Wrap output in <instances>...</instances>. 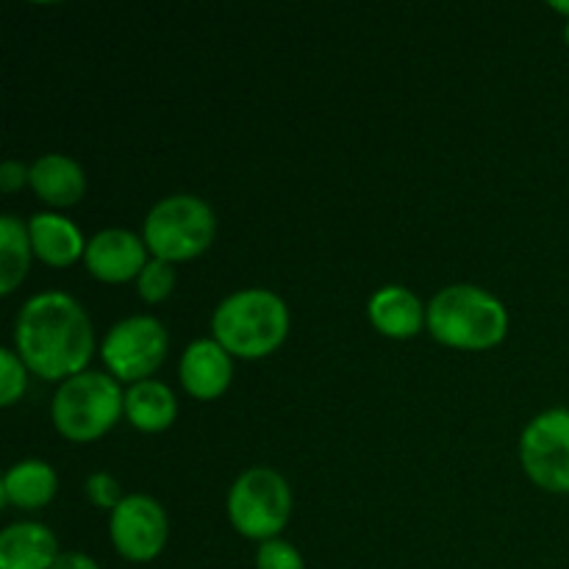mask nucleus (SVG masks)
<instances>
[{
    "instance_id": "14",
    "label": "nucleus",
    "mask_w": 569,
    "mask_h": 569,
    "mask_svg": "<svg viewBox=\"0 0 569 569\" xmlns=\"http://www.w3.org/2000/svg\"><path fill=\"white\" fill-rule=\"evenodd\" d=\"M28 237H31L33 253L50 267H70L87 253V242H83L76 222L61 214H50V211L31 217Z\"/></svg>"
},
{
    "instance_id": "18",
    "label": "nucleus",
    "mask_w": 569,
    "mask_h": 569,
    "mask_svg": "<svg viewBox=\"0 0 569 569\" xmlns=\"http://www.w3.org/2000/svg\"><path fill=\"white\" fill-rule=\"evenodd\" d=\"M31 237L17 217H0V295H11L31 267Z\"/></svg>"
},
{
    "instance_id": "21",
    "label": "nucleus",
    "mask_w": 569,
    "mask_h": 569,
    "mask_svg": "<svg viewBox=\"0 0 569 569\" xmlns=\"http://www.w3.org/2000/svg\"><path fill=\"white\" fill-rule=\"evenodd\" d=\"M256 569H306V565L295 545L283 542V539H270V542H261Z\"/></svg>"
},
{
    "instance_id": "9",
    "label": "nucleus",
    "mask_w": 569,
    "mask_h": 569,
    "mask_svg": "<svg viewBox=\"0 0 569 569\" xmlns=\"http://www.w3.org/2000/svg\"><path fill=\"white\" fill-rule=\"evenodd\" d=\"M111 545L133 565L153 561L167 545V515L148 495H128L109 520Z\"/></svg>"
},
{
    "instance_id": "12",
    "label": "nucleus",
    "mask_w": 569,
    "mask_h": 569,
    "mask_svg": "<svg viewBox=\"0 0 569 569\" xmlns=\"http://www.w3.org/2000/svg\"><path fill=\"white\" fill-rule=\"evenodd\" d=\"M59 542L39 522H14L0 533V569H53Z\"/></svg>"
},
{
    "instance_id": "4",
    "label": "nucleus",
    "mask_w": 569,
    "mask_h": 569,
    "mask_svg": "<svg viewBox=\"0 0 569 569\" xmlns=\"http://www.w3.org/2000/svg\"><path fill=\"white\" fill-rule=\"evenodd\" d=\"M126 411L120 383L103 372H78L61 381L53 398V422L70 442L100 439Z\"/></svg>"
},
{
    "instance_id": "3",
    "label": "nucleus",
    "mask_w": 569,
    "mask_h": 569,
    "mask_svg": "<svg viewBox=\"0 0 569 569\" xmlns=\"http://www.w3.org/2000/svg\"><path fill=\"white\" fill-rule=\"evenodd\" d=\"M426 322L437 342L450 348L487 350L506 337L509 315L503 303L483 289L456 283L433 295Z\"/></svg>"
},
{
    "instance_id": "5",
    "label": "nucleus",
    "mask_w": 569,
    "mask_h": 569,
    "mask_svg": "<svg viewBox=\"0 0 569 569\" xmlns=\"http://www.w3.org/2000/svg\"><path fill=\"white\" fill-rule=\"evenodd\" d=\"M214 211L194 194H172L159 200L144 220V244L153 259L176 261L194 259L214 239Z\"/></svg>"
},
{
    "instance_id": "13",
    "label": "nucleus",
    "mask_w": 569,
    "mask_h": 569,
    "mask_svg": "<svg viewBox=\"0 0 569 569\" xmlns=\"http://www.w3.org/2000/svg\"><path fill=\"white\" fill-rule=\"evenodd\" d=\"M31 187L48 206L67 209L83 198L87 176H83L81 164L70 156L48 153L39 156L31 164Z\"/></svg>"
},
{
    "instance_id": "2",
    "label": "nucleus",
    "mask_w": 569,
    "mask_h": 569,
    "mask_svg": "<svg viewBox=\"0 0 569 569\" xmlns=\"http://www.w3.org/2000/svg\"><path fill=\"white\" fill-rule=\"evenodd\" d=\"M211 331L231 356L261 359L287 339L289 309L270 289H242L217 306Z\"/></svg>"
},
{
    "instance_id": "20",
    "label": "nucleus",
    "mask_w": 569,
    "mask_h": 569,
    "mask_svg": "<svg viewBox=\"0 0 569 569\" xmlns=\"http://www.w3.org/2000/svg\"><path fill=\"white\" fill-rule=\"evenodd\" d=\"M26 370L22 359L11 350H0V403L11 406L26 392Z\"/></svg>"
},
{
    "instance_id": "23",
    "label": "nucleus",
    "mask_w": 569,
    "mask_h": 569,
    "mask_svg": "<svg viewBox=\"0 0 569 569\" xmlns=\"http://www.w3.org/2000/svg\"><path fill=\"white\" fill-rule=\"evenodd\" d=\"M22 183H31V167L14 159L3 161L0 164V189L3 192H17V189H22Z\"/></svg>"
},
{
    "instance_id": "10",
    "label": "nucleus",
    "mask_w": 569,
    "mask_h": 569,
    "mask_svg": "<svg viewBox=\"0 0 569 569\" xmlns=\"http://www.w3.org/2000/svg\"><path fill=\"white\" fill-rule=\"evenodd\" d=\"M83 264L100 281H131L133 276H142L148 267V244L126 228H106L87 242Z\"/></svg>"
},
{
    "instance_id": "25",
    "label": "nucleus",
    "mask_w": 569,
    "mask_h": 569,
    "mask_svg": "<svg viewBox=\"0 0 569 569\" xmlns=\"http://www.w3.org/2000/svg\"><path fill=\"white\" fill-rule=\"evenodd\" d=\"M550 6H553L556 11H561V14L569 17V0H553V3H550Z\"/></svg>"
},
{
    "instance_id": "7",
    "label": "nucleus",
    "mask_w": 569,
    "mask_h": 569,
    "mask_svg": "<svg viewBox=\"0 0 569 569\" xmlns=\"http://www.w3.org/2000/svg\"><path fill=\"white\" fill-rule=\"evenodd\" d=\"M170 337L156 317H126L103 339V361L120 381H148L164 361Z\"/></svg>"
},
{
    "instance_id": "6",
    "label": "nucleus",
    "mask_w": 569,
    "mask_h": 569,
    "mask_svg": "<svg viewBox=\"0 0 569 569\" xmlns=\"http://www.w3.org/2000/svg\"><path fill=\"white\" fill-rule=\"evenodd\" d=\"M292 515V492L281 472L250 467L228 492V517L242 537L270 542Z\"/></svg>"
},
{
    "instance_id": "15",
    "label": "nucleus",
    "mask_w": 569,
    "mask_h": 569,
    "mask_svg": "<svg viewBox=\"0 0 569 569\" xmlns=\"http://www.w3.org/2000/svg\"><path fill=\"white\" fill-rule=\"evenodd\" d=\"M370 320L383 337L409 339L426 322L428 309H422L420 298L406 287H383L370 298Z\"/></svg>"
},
{
    "instance_id": "16",
    "label": "nucleus",
    "mask_w": 569,
    "mask_h": 569,
    "mask_svg": "<svg viewBox=\"0 0 569 569\" xmlns=\"http://www.w3.org/2000/svg\"><path fill=\"white\" fill-rule=\"evenodd\" d=\"M56 489H59V478L53 467L39 459H28L9 467L0 483V503L17 506V509H42L53 500Z\"/></svg>"
},
{
    "instance_id": "22",
    "label": "nucleus",
    "mask_w": 569,
    "mask_h": 569,
    "mask_svg": "<svg viewBox=\"0 0 569 569\" xmlns=\"http://www.w3.org/2000/svg\"><path fill=\"white\" fill-rule=\"evenodd\" d=\"M87 495L94 506H100V509H111V511L126 500L120 492V483H117V478L109 476V472H94V476H89Z\"/></svg>"
},
{
    "instance_id": "19",
    "label": "nucleus",
    "mask_w": 569,
    "mask_h": 569,
    "mask_svg": "<svg viewBox=\"0 0 569 569\" xmlns=\"http://www.w3.org/2000/svg\"><path fill=\"white\" fill-rule=\"evenodd\" d=\"M139 295H142L148 303H159V300L170 298L172 287H176V267L164 259L148 261V267L139 276Z\"/></svg>"
},
{
    "instance_id": "8",
    "label": "nucleus",
    "mask_w": 569,
    "mask_h": 569,
    "mask_svg": "<svg viewBox=\"0 0 569 569\" xmlns=\"http://www.w3.org/2000/svg\"><path fill=\"white\" fill-rule=\"evenodd\" d=\"M522 467L537 487L548 492H569V411L550 409L522 431Z\"/></svg>"
},
{
    "instance_id": "11",
    "label": "nucleus",
    "mask_w": 569,
    "mask_h": 569,
    "mask_svg": "<svg viewBox=\"0 0 569 569\" xmlns=\"http://www.w3.org/2000/svg\"><path fill=\"white\" fill-rule=\"evenodd\" d=\"M233 376L231 353L217 339H198L181 356V383L192 398L214 400Z\"/></svg>"
},
{
    "instance_id": "17",
    "label": "nucleus",
    "mask_w": 569,
    "mask_h": 569,
    "mask_svg": "<svg viewBox=\"0 0 569 569\" xmlns=\"http://www.w3.org/2000/svg\"><path fill=\"white\" fill-rule=\"evenodd\" d=\"M126 415L139 431L159 433L176 422L178 400L167 383L148 378V381L133 383L126 392Z\"/></svg>"
},
{
    "instance_id": "26",
    "label": "nucleus",
    "mask_w": 569,
    "mask_h": 569,
    "mask_svg": "<svg viewBox=\"0 0 569 569\" xmlns=\"http://www.w3.org/2000/svg\"><path fill=\"white\" fill-rule=\"evenodd\" d=\"M565 39H567V44H569V22H567V28H565Z\"/></svg>"
},
{
    "instance_id": "1",
    "label": "nucleus",
    "mask_w": 569,
    "mask_h": 569,
    "mask_svg": "<svg viewBox=\"0 0 569 569\" xmlns=\"http://www.w3.org/2000/svg\"><path fill=\"white\" fill-rule=\"evenodd\" d=\"M14 345L17 356L33 376L44 381H67L83 372L92 356V322L70 295H33L17 317Z\"/></svg>"
},
{
    "instance_id": "24",
    "label": "nucleus",
    "mask_w": 569,
    "mask_h": 569,
    "mask_svg": "<svg viewBox=\"0 0 569 569\" xmlns=\"http://www.w3.org/2000/svg\"><path fill=\"white\" fill-rule=\"evenodd\" d=\"M53 569H100L98 561L89 559L87 553H78V550H70V553H59Z\"/></svg>"
}]
</instances>
